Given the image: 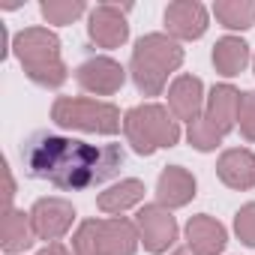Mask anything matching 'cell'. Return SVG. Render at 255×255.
I'll return each instance as SVG.
<instances>
[{
    "mask_svg": "<svg viewBox=\"0 0 255 255\" xmlns=\"http://www.w3.org/2000/svg\"><path fill=\"white\" fill-rule=\"evenodd\" d=\"M21 159L30 177L48 180L63 192H78L114 177L126 156L120 144H90L81 138L39 132L21 147Z\"/></svg>",
    "mask_w": 255,
    "mask_h": 255,
    "instance_id": "cell-1",
    "label": "cell"
},
{
    "mask_svg": "<svg viewBox=\"0 0 255 255\" xmlns=\"http://www.w3.org/2000/svg\"><path fill=\"white\" fill-rule=\"evenodd\" d=\"M180 63H183V48L177 39H171L168 33H147L132 48L129 72L144 96H159L162 87L168 84V75L177 72Z\"/></svg>",
    "mask_w": 255,
    "mask_h": 255,
    "instance_id": "cell-2",
    "label": "cell"
},
{
    "mask_svg": "<svg viewBox=\"0 0 255 255\" xmlns=\"http://www.w3.org/2000/svg\"><path fill=\"white\" fill-rule=\"evenodd\" d=\"M12 51L24 66L27 78L39 87H60L69 78V69L60 57V39L48 27H24L12 39Z\"/></svg>",
    "mask_w": 255,
    "mask_h": 255,
    "instance_id": "cell-3",
    "label": "cell"
},
{
    "mask_svg": "<svg viewBox=\"0 0 255 255\" xmlns=\"http://www.w3.org/2000/svg\"><path fill=\"white\" fill-rule=\"evenodd\" d=\"M123 135L135 153L153 156L162 147H174L180 141V123L159 102H144L123 114Z\"/></svg>",
    "mask_w": 255,
    "mask_h": 255,
    "instance_id": "cell-4",
    "label": "cell"
},
{
    "mask_svg": "<svg viewBox=\"0 0 255 255\" xmlns=\"http://www.w3.org/2000/svg\"><path fill=\"white\" fill-rule=\"evenodd\" d=\"M51 120L60 129L93 132V135H117L123 129V117L117 105L84 96H57L51 105Z\"/></svg>",
    "mask_w": 255,
    "mask_h": 255,
    "instance_id": "cell-5",
    "label": "cell"
},
{
    "mask_svg": "<svg viewBox=\"0 0 255 255\" xmlns=\"http://www.w3.org/2000/svg\"><path fill=\"white\" fill-rule=\"evenodd\" d=\"M135 225L141 234V246L153 255H162L177 243V222L171 210L162 204H144L135 213Z\"/></svg>",
    "mask_w": 255,
    "mask_h": 255,
    "instance_id": "cell-6",
    "label": "cell"
},
{
    "mask_svg": "<svg viewBox=\"0 0 255 255\" xmlns=\"http://www.w3.org/2000/svg\"><path fill=\"white\" fill-rule=\"evenodd\" d=\"M126 12L129 6L117 3H99L87 15V33L99 48H120L129 39V24H126Z\"/></svg>",
    "mask_w": 255,
    "mask_h": 255,
    "instance_id": "cell-7",
    "label": "cell"
},
{
    "mask_svg": "<svg viewBox=\"0 0 255 255\" xmlns=\"http://www.w3.org/2000/svg\"><path fill=\"white\" fill-rule=\"evenodd\" d=\"M30 219H33V231L36 240L45 243H57L75 222V207L66 198H39L30 207Z\"/></svg>",
    "mask_w": 255,
    "mask_h": 255,
    "instance_id": "cell-8",
    "label": "cell"
},
{
    "mask_svg": "<svg viewBox=\"0 0 255 255\" xmlns=\"http://www.w3.org/2000/svg\"><path fill=\"white\" fill-rule=\"evenodd\" d=\"M75 81L81 90L93 93V96H111L123 87L126 81V69L114 60V57H90L75 69Z\"/></svg>",
    "mask_w": 255,
    "mask_h": 255,
    "instance_id": "cell-9",
    "label": "cell"
},
{
    "mask_svg": "<svg viewBox=\"0 0 255 255\" xmlns=\"http://www.w3.org/2000/svg\"><path fill=\"white\" fill-rule=\"evenodd\" d=\"M207 21L210 15L198 0H174V3L165 6V30L171 39H183V42L201 39L207 30Z\"/></svg>",
    "mask_w": 255,
    "mask_h": 255,
    "instance_id": "cell-10",
    "label": "cell"
},
{
    "mask_svg": "<svg viewBox=\"0 0 255 255\" xmlns=\"http://www.w3.org/2000/svg\"><path fill=\"white\" fill-rule=\"evenodd\" d=\"M204 102H207V96H204L201 78L177 75L171 81V87H168V111L174 114V120H186V123L198 120L204 114Z\"/></svg>",
    "mask_w": 255,
    "mask_h": 255,
    "instance_id": "cell-11",
    "label": "cell"
},
{
    "mask_svg": "<svg viewBox=\"0 0 255 255\" xmlns=\"http://www.w3.org/2000/svg\"><path fill=\"white\" fill-rule=\"evenodd\" d=\"M237 108H240V90L231 84H216L204 102V120L225 138L231 129H237Z\"/></svg>",
    "mask_w": 255,
    "mask_h": 255,
    "instance_id": "cell-12",
    "label": "cell"
},
{
    "mask_svg": "<svg viewBox=\"0 0 255 255\" xmlns=\"http://www.w3.org/2000/svg\"><path fill=\"white\" fill-rule=\"evenodd\" d=\"M228 243L225 225L207 213H198L186 222V246L192 255H219Z\"/></svg>",
    "mask_w": 255,
    "mask_h": 255,
    "instance_id": "cell-13",
    "label": "cell"
},
{
    "mask_svg": "<svg viewBox=\"0 0 255 255\" xmlns=\"http://www.w3.org/2000/svg\"><path fill=\"white\" fill-rule=\"evenodd\" d=\"M195 198V177L183 165H168L156 180V204L177 210Z\"/></svg>",
    "mask_w": 255,
    "mask_h": 255,
    "instance_id": "cell-14",
    "label": "cell"
},
{
    "mask_svg": "<svg viewBox=\"0 0 255 255\" xmlns=\"http://www.w3.org/2000/svg\"><path fill=\"white\" fill-rule=\"evenodd\" d=\"M216 174L231 189H255V153L246 147H231L219 156Z\"/></svg>",
    "mask_w": 255,
    "mask_h": 255,
    "instance_id": "cell-15",
    "label": "cell"
},
{
    "mask_svg": "<svg viewBox=\"0 0 255 255\" xmlns=\"http://www.w3.org/2000/svg\"><path fill=\"white\" fill-rule=\"evenodd\" d=\"M33 243H36V231H33L30 213H24L18 207H6L3 219H0V249L6 255H18V252L30 249Z\"/></svg>",
    "mask_w": 255,
    "mask_h": 255,
    "instance_id": "cell-16",
    "label": "cell"
},
{
    "mask_svg": "<svg viewBox=\"0 0 255 255\" xmlns=\"http://www.w3.org/2000/svg\"><path fill=\"white\" fill-rule=\"evenodd\" d=\"M102 243H105V255H135L141 243L138 225L123 216L102 219Z\"/></svg>",
    "mask_w": 255,
    "mask_h": 255,
    "instance_id": "cell-17",
    "label": "cell"
},
{
    "mask_svg": "<svg viewBox=\"0 0 255 255\" xmlns=\"http://www.w3.org/2000/svg\"><path fill=\"white\" fill-rule=\"evenodd\" d=\"M144 192H147V189H144V183H141V180H135V177H129V180H120V183L108 186L105 192H99L96 207H99L102 213H108V216H120L123 210H129V207L141 204Z\"/></svg>",
    "mask_w": 255,
    "mask_h": 255,
    "instance_id": "cell-18",
    "label": "cell"
},
{
    "mask_svg": "<svg viewBox=\"0 0 255 255\" xmlns=\"http://www.w3.org/2000/svg\"><path fill=\"white\" fill-rule=\"evenodd\" d=\"M213 66L219 75L234 78L249 66V45L240 36H222L213 45Z\"/></svg>",
    "mask_w": 255,
    "mask_h": 255,
    "instance_id": "cell-19",
    "label": "cell"
},
{
    "mask_svg": "<svg viewBox=\"0 0 255 255\" xmlns=\"http://www.w3.org/2000/svg\"><path fill=\"white\" fill-rule=\"evenodd\" d=\"M213 15L228 30H249L255 24V3L252 0H216Z\"/></svg>",
    "mask_w": 255,
    "mask_h": 255,
    "instance_id": "cell-20",
    "label": "cell"
},
{
    "mask_svg": "<svg viewBox=\"0 0 255 255\" xmlns=\"http://www.w3.org/2000/svg\"><path fill=\"white\" fill-rule=\"evenodd\" d=\"M72 252L75 255H105L102 219H84L78 225V231L72 234Z\"/></svg>",
    "mask_w": 255,
    "mask_h": 255,
    "instance_id": "cell-21",
    "label": "cell"
},
{
    "mask_svg": "<svg viewBox=\"0 0 255 255\" xmlns=\"http://www.w3.org/2000/svg\"><path fill=\"white\" fill-rule=\"evenodd\" d=\"M39 9L48 24H72L87 12L84 0H42Z\"/></svg>",
    "mask_w": 255,
    "mask_h": 255,
    "instance_id": "cell-22",
    "label": "cell"
},
{
    "mask_svg": "<svg viewBox=\"0 0 255 255\" xmlns=\"http://www.w3.org/2000/svg\"><path fill=\"white\" fill-rule=\"evenodd\" d=\"M186 141H189L195 150L207 153V150H216V147L222 144V135L213 129V126L204 120V114H201L198 120H192V123H189V129H186Z\"/></svg>",
    "mask_w": 255,
    "mask_h": 255,
    "instance_id": "cell-23",
    "label": "cell"
},
{
    "mask_svg": "<svg viewBox=\"0 0 255 255\" xmlns=\"http://www.w3.org/2000/svg\"><path fill=\"white\" fill-rule=\"evenodd\" d=\"M234 234L240 237L243 246H252L255 249V201L243 204L234 213Z\"/></svg>",
    "mask_w": 255,
    "mask_h": 255,
    "instance_id": "cell-24",
    "label": "cell"
},
{
    "mask_svg": "<svg viewBox=\"0 0 255 255\" xmlns=\"http://www.w3.org/2000/svg\"><path fill=\"white\" fill-rule=\"evenodd\" d=\"M237 126L246 141H255V90L240 93V108H237Z\"/></svg>",
    "mask_w": 255,
    "mask_h": 255,
    "instance_id": "cell-25",
    "label": "cell"
},
{
    "mask_svg": "<svg viewBox=\"0 0 255 255\" xmlns=\"http://www.w3.org/2000/svg\"><path fill=\"white\" fill-rule=\"evenodd\" d=\"M36 255H69V249H66L63 243H45Z\"/></svg>",
    "mask_w": 255,
    "mask_h": 255,
    "instance_id": "cell-26",
    "label": "cell"
},
{
    "mask_svg": "<svg viewBox=\"0 0 255 255\" xmlns=\"http://www.w3.org/2000/svg\"><path fill=\"white\" fill-rule=\"evenodd\" d=\"M171 255H192V252H189V249H174Z\"/></svg>",
    "mask_w": 255,
    "mask_h": 255,
    "instance_id": "cell-27",
    "label": "cell"
},
{
    "mask_svg": "<svg viewBox=\"0 0 255 255\" xmlns=\"http://www.w3.org/2000/svg\"><path fill=\"white\" fill-rule=\"evenodd\" d=\"M252 63H255V60H252Z\"/></svg>",
    "mask_w": 255,
    "mask_h": 255,
    "instance_id": "cell-28",
    "label": "cell"
}]
</instances>
